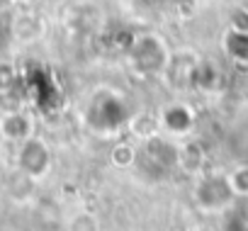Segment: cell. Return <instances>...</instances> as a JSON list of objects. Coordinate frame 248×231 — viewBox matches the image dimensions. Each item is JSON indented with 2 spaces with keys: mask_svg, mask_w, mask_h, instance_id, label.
Returning a JSON list of instances; mask_svg holds the SVG:
<instances>
[{
  "mask_svg": "<svg viewBox=\"0 0 248 231\" xmlns=\"http://www.w3.org/2000/svg\"><path fill=\"white\" fill-rule=\"evenodd\" d=\"M178 158H180V146H175L170 139L163 137L144 139L141 151H137V163L151 178H163L168 170L178 166Z\"/></svg>",
  "mask_w": 248,
  "mask_h": 231,
  "instance_id": "cell-1",
  "label": "cell"
},
{
  "mask_svg": "<svg viewBox=\"0 0 248 231\" xmlns=\"http://www.w3.org/2000/svg\"><path fill=\"white\" fill-rule=\"evenodd\" d=\"M129 61L132 66L144 73V76H156L161 71L168 68L170 63V51L168 46L163 44L161 37L156 34H144L139 39L132 42V49H129Z\"/></svg>",
  "mask_w": 248,
  "mask_h": 231,
  "instance_id": "cell-2",
  "label": "cell"
},
{
  "mask_svg": "<svg viewBox=\"0 0 248 231\" xmlns=\"http://www.w3.org/2000/svg\"><path fill=\"white\" fill-rule=\"evenodd\" d=\"M233 197L236 192L229 183V175H204L192 192L195 204L204 212H221L233 202Z\"/></svg>",
  "mask_w": 248,
  "mask_h": 231,
  "instance_id": "cell-3",
  "label": "cell"
},
{
  "mask_svg": "<svg viewBox=\"0 0 248 231\" xmlns=\"http://www.w3.org/2000/svg\"><path fill=\"white\" fill-rule=\"evenodd\" d=\"M51 168V149L46 146L44 139L30 137L27 141L20 144L17 149V170L27 175L30 180H39L49 173Z\"/></svg>",
  "mask_w": 248,
  "mask_h": 231,
  "instance_id": "cell-4",
  "label": "cell"
},
{
  "mask_svg": "<svg viewBox=\"0 0 248 231\" xmlns=\"http://www.w3.org/2000/svg\"><path fill=\"white\" fill-rule=\"evenodd\" d=\"M158 124L170 134V137H185L192 132L195 127V114L187 105L183 102H173V105H166L158 114Z\"/></svg>",
  "mask_w": 248,
  "mask_h": 231,
  "instance_id": "cell-5",
  "label": "cell"
},
{
  "mask_svg": "<svg viewBox=\"0 0 248 231\" xmlns=\"http://www.w3.org/2000/svg\"><path fill=\"white\" fill-rule=\"evenodd\" d=\"M0 134H3V139L15 141V144H22L30 137H34L32 134V120H30V114L22 112V109L5 112L3 117H0Z\"/></svg>",
  "mask_w": 248,
  "mask_h": 231,
  "instance_id": "cell-6",
  "label": "cell"
},
{
  "mask_svg": "<svg viewBox=\"0 0 248 231\" xmlns=\"http://www.w3.org/2000/svg\"><path fill=\"white\" fill-rule=\"evenodd\" d=\"M224 49H226V54L233 61H238V63L241 61H248V32H236V30L226 32Z\"/></svg>",
  "mask_w": 248,
  "mask_h": 231,
  "instance_id": "cell-7",
  "label": "cell"
},
{
  "mask_svg": "<svg viewBox=\"0 0 248 231\" xmlns=\"http://www.w3.org/2000/svg\"><path fill=\"white\" fill-rule=\"evenodd\" d=\"M202 161H204V151H202V146L200 144H185L183 149H180V158H178V166H183L185 170H197L200 166H202Z\"/></svg>",
  "mask_w": 248,
  "mask_h": 231,
  "instance_id": "cell-8",
  "label": "cell"
},
{
  "mask_svg": "<svg viewBox=\"0 0 248 231\" xmlns=\"http://www.w3.org/2000/svg\"><path fill=\"white\" fill-rule=\"evenodd\" d=\"M109 158H112V163L119 166V168H129V166L137 161V149H134L132 144H117V146L112 149Z\"/></svg>",
  "mask_w": 248,
  "mask_h": 231,
  "instance_id": "cell-9",
  "label": "cell"
},
{
  "mask_svg": "<svg viewBox=\"0 0 248 231\" xmlns=\"http://www.w3.org/2000/svg\"><path fill=\"white\" fill-rule=\"evenodd\" d=\"M226 175H229V183H231L236 197H248V166H238Z\"/></svg>",
  "mask_w": 248,
  "mask_h": 231,
  "instance_id": "cell-10",
  "label": "cell"
},
{
  "mask_svg": "<svg viewBox=\"0 0 248 231\" xmlns=\"http://www.w3.org/2000/svg\"><path fill=\"white\" fill-rule=\"evenodd\" d=\"M231 30L248 32V10L246 8H233L231 10Z\"/></svg>",
  "mask_w": 248,
  "mask_h": 231,
  "instance_id": "cell-11",
  "label": "cell"
},
{
  "mask_svg": "<svg viewBox=\"0 0 248 231\" xmlns=\"http://www.w3.org/2000/svg\"><path fill=\"white\" fill-rule=\"evenodd\" d=\"M71 231H97V226H95V219L93 216L80 214V216H76L71 221Z\"/></svg>",
  "mask_w": 248,
  "mask_h": 231,
  "instance_id": "cell-12",
  "label": "cell"
},
{
  "mask_svg": "<svg viewBox=\"0 0 248 231\" xmlns=\"http://www.w3.org/2000/svg\"><path fill=\"white\" fill-rule=\"evenodd\" d=\"M238 231H248V209H246V214H243V224L238 226Z\"/></svg>",
  "mask_w": 248,
  "mask_h": 231,
  "instance_id": "cell-13",
  "label": "cell"
},
{
  "mask_svg": "<svg viewBox=\"0 0 248 231\" xmlns=\"http://www.w3.org/2000/svg\"><path fill=\"white\" fill-rule=\"evenodd\" d=\"M17 3H30V0H17Z\"/></svg>",
  "mask_w": 248,
  "mask_h": 231,
  "instance_id": "cell-14",
  "label": "cell"
}]
</instances>
